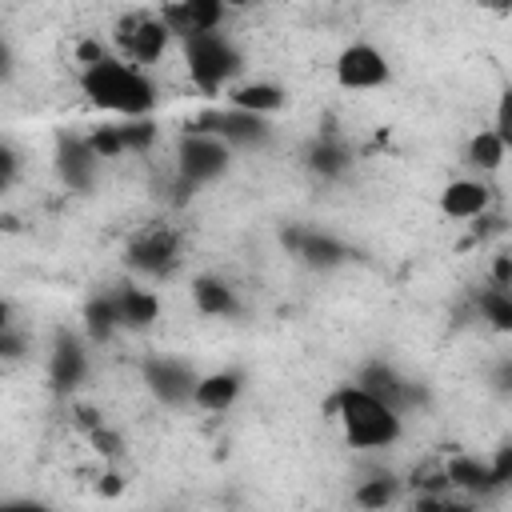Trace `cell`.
Masks as SVG:
<instances>
[{
	"mask_svg": "<svg viewBox=\"0 0 512 512\" xmlns=\"http://www.w3.org/2000/svg\"><path fill=\"white\" fill-rule=\"evenodd\" d=\"M48 372H52V384L56 388H76L88 372V356L84 348L72 340V336H60L56 348H52V360H48Z\"/></svg>",
	"mask_w": 512,
	"mask_h": 512,
	"instance_id": "5bb4252c",
	"label": "cell"
},
{
	"mask_svg": "<svg viewBox=\"0 0 512 512\" xmlns=\"http://www.w3.org/2000/svg\"><path fill=\"white\" fill-rule=\"evenodd\" d=\"M412 512H440V500H424L420 508H412Z\"/></svg>",
	"mask_w": 512,
	"mask_h": 512,
	"instance_id": "f1b7e54d",
	"label": "cell"
},
{
	"mask_svg": "<svg viewBox=\"0 0 512 512\" xmlns=\"http://www.w3.org/2000/svg\"><path fill=\"white\" fill-rule=\"evenodd\" d=\"M12 72V52H8V44L0 40V76H8Z\"/></svg>",
	"mask_w": 512,
	"mask_h": 512,
	"instance_id": "83f0119b",
	"label": "cell"
},
{
	"mask_svg": "<svg viewBox=\"0 0 512 512\" xmlns=\"http://www.w3.org/2000/svg\"><path fill=\"white\" fill-rule=\"evenodd\" d=\"M8 304L0 300V356H12L16 352V340H12V320H8Z\"/></svg>",
	"mask_w": 512,
	"mask_h": 512,
	"instance_id": "484cf974",
	"label": "cell"
},
{
	"mask_svg": "<svg viewBox=\"0 0 512 512\" xmlns=\"http://www.w3.org/2000/svg\"><path fill=\"white\" fill-rule=\"evenodd\" d=\"M388 80V60L372 48V44H348L336 60V84L364 92V88H380Z\"/></svg>",
	"mask_w": 512,
	"mask_h": 512,
	"instance_id": "52a82bcc",
	"label": "cell"
},
{
	"mask_svg": "<svg viewBox=\"0 0 512 512\" xmlns=\"http://www.w3.org/2000/svg\"><path fill=\"white\" fill-rule=\"evenodd\" d=\"M392 496H396V480H392V476H372V480H364V484L352 492V500H356L364 512H380V508H388Z\"/></svg>",
	"mask_w": 512,
	"mask_h": 512,
	"instance_id": "ffe728a7",
	"label": "cell"
},
{
	"mask_svg": "<svg viewBox=\"0 0 512 512\" xmlns=\"http://www.w3.org/2000/svg\"><path fill=\"white\" fill-rule=\"evenodd\" d=\"M344 164H348V152H344V144H336V140H320V144L312 148V168H316V172H324V176H336Z\"/></svg>",
	"mask_w": 512,
	"mask_h": 512,
	"instance_id": "603a6c76",
	"label": "cell"
},
{
	"mask_svg": "<svg viewBox=\"0 0 512 512\" xmlns=\"http://www.w3.org/2000/svg\"><path fill=\"white\" fill-rule=\"evenodd\" d=\"M116 48L124 52V64L140 68V64H156L168 48V32L156 16H144V12H132V16H120L116 20V32H112Z\"/></svg>",
	"mask_w": 512,
	"mask_h": 512,
	"instance_id": "277c9868",
	"label": "cell"
},
{
	"mask_svg": "<svg viewBox=\"0 0 512 512\" xmlns=\"http://www.w3.org/2000/svg\"><path fill=\"white\" fill-rule=\"evenodd\" d=\"M16 172H20V156L8 148V144H0V196L12 188V180H16Z\"/></svg>",
	"mask_w": 512,
	"mask_h": 512,
	"instance_id": "d4e9b609",
	"label": "cell"
},
{
	"mask_svg": "<svg viewBox=\"0 0 512 512\" xmlns=\"http://www.w3.org/2000/svg\"><path fill=\"white\" fill-rule=\"evenodd\" d=\"M224 4L220 0H172V4H160L156 20L164 24L168 36H200V32H220L224 24Z\"/></svg>",
	"mask_w": 512,
	"mask_h": 512,
	"instance_id": "8992f818",
	"label": "cell"
},
{
	"mask_svg": "<svg viewBox=\"0 0 512 512\" xmlns=\"http://www.w3.org/2000/svg\"><path fill=\"white\" fill-rule=\"evenodd\" d=\"M224 168H228V144L224 140H216L208 132H188L180 140V148H176V172H180V180L188 188L216 180Z\"/></svg>",
	"mask_w": 512,
	"mask_h": 512,
	"instance_id": "5b68a950",
	"label": "cell"
},
{
	"mask_svg": "<svg viewBox=\"0 0 512 512\" xmlns=\"http://www.w3.org/2000/svg\"><path fill=\"white\" fill-rule=\"evenodd\" d=\"M176 260H180V248L168 228H152V232L136 236L128 248V264L144 276H168L176 268Z\"/></svg>",
	"mask_w": 512,
	"mask_h": 512,
	"instance_id": "9c48e42d",
	"label": "cell"
},
{
	"mask_svg": "<svg viewBox=\"0 0 512 512\" xmlns=\"http://www.w3.org/2000/svg\"><path fill=\"white\" fill-rule=\"evenodd\" d=\"M184 64L200 92H220L240 72V52L224 32H200L184 40Z\"/></svg>",
	"mask_w": 512,
	"mask_h": 512,
	"instance_id": "3957f363",
	"label": "cell"
},
{
	"mask_svg": "<svg viewBox=\"0 0 512 512\" xmlns=\"http://www.w3.org/2000/svg\"><path fill=\"white\" fill-rule=\"evenodd\" d=\"M80 92L96 108H104L112 116H124V120H140V116H148L156 108L152 80L140 68H132V64L116 60V56H104L100 64H88L80 72Z\"/></svg>",
	"mask_w": 512,
	"mask_h": 512,
	"instance_id": "6da1fadb",
	"label": "cell"
},
{
	"mask_svg": "<svg viewBox=\"0 0 512 512\" xmlns=\"http://www.w3.org/2000/svg\"><path fill=\"white\" fill-rule=\"evenodd\" d=\"M440 208L452 220H472V216H480L488 208V188L480 180H452L440 192Z\"/></svg>",
	"mask_w": 512,
	"mask_h": 512,
	"instance_id": "7c38bea8",
	"label": "cell"
},
{
	"mask_svg": "<svg viewBox=\"0 0 512 512\" xmlns=\"http://www.w3.org/2000/svg\"><path fill=\"white\" fill-rule=\"evenodd\" d=\"M468 164L480 172H496L504 164V132H476L468 140Z\"/></svg>",
	"mask_w": 512,
	"mask_h": 512,
	"instance_id": "d6986e66",
	"label": "cell"
},
{
	"mask_svg": "<svg viewBox=\"0 0 512 512\" xmlns=\"http://www.w3.org/2000/svg\"><path fill=\"white\" fill-rule=\"evenodd\" d=\"M112 308H116V328H148L160 316V300L132 284L112 292Z\"/></svg>",
	"mask_w": 512,
	"mask_h": 512,
	"instance_id": "8fae6325",
	"label": "cell"
},
{
	"mask_svg": "<svg viewBox=\"0 0 512 512\" xmlns=\"http://www.w3.org/2000/svg\"><path fill=\"white\" fill-rule=\"evenodd\" d=\"M328 408L336 412L352 448H388L400 440V412H392L388 404H380L356 384H344Z\"/></svg>",
	"mask_w": 512,
	"mask_h": 512,
	"instance_id": "7a4b0ae2",
	"label": "cell"
},
{
	"mask_svg": "<svg viewBox=\"0 0 512 512\" xmlns=\"http://www.w3.org/2000/svg\"><path fill=\"white\" fill-rule=\"evenodd\" d=\"M236 396H240V376L236 372H208V376L196 380V392H192V400L204 412H224V408L236 404Z\"/></svg>",
	"mask_w": 512,
	"mask_h": 512,
	"instance_id": "9a60e30c",
	"label": "cell"
},
{
	"mask_svg": "<svg viewBox=\"0 0 512 512\" xmlns=\"http://www.w3.org/2000/svg\"><path fill=\"white\" fill-rule=\"evenodd\" d=\"M356 388H364L368 396H376V400H380V404H388L392 412H400V408L412 400V388H408L392 368H384V364H368Z\"/></svg>",
	"mask_w": 512,
	"mask_h": 512,
	"instance_id": "4fadbf2b",
	"label": "cell"
},
{
	"mask_svg": "<svg viewBox=\"0 0 512 512\" xmlns=\"http://www.w3.org/2000/svg\"><path fill=\"white\" fill-rule=\"evenodd\" d=\"M192 304L204 312V316H232L236 312V296L224 280L216 276H200L192 280Z\"/></svg>",
	"mask_w": 512,
	"mask_h": 512,
	"instance_id": "ac0fdd59",
	"label": "cell"
},
{
	"mask_svg": "<svg viewBox=\"0 0 512 512\" xmlns=\"http://www.w3.org/2000/svg\"><path fill=\"white\" fill-rule=\"evenodd\" d=\"M288 240H292L296 256H304V264H312V268H332L348 256L332 236H320V232H292Z\"/></svg>",
	"mask_w": 512,
	"mask_h": 512,
	"instance_id": "e0dca14e",
	"label": "cell"
},
{
	"mask_svg": "<svg viewBox=\"0 0 512 512\" xmlns=\"http://www.w3.org/2000/svg\"><path fill=\"white\" fill-rule=\"evenodd\" d=\"M480 308H484V316H488L500 332H508V328H512V300H508V292L488 288V292L480 296Z\"/></svg>",
	"mask_w": 512,
	"mask_h": 512,
	"instance_id": "cb8c5ba5",
	"label": "cell"
},
{
	"mask_svg": "<svg viewBox=\"0 0 512 512\" xmlns=\"http://www.w3.org/2000/svg\"><path fill=\"white\" fill-rule=\"evenodd\" d=\"M116 136H120V148L124 152H148L152 148V140H156V124L152 120H124V124H116Z\"/></svg>",
	"mask_w": 512,
	"mask_h": 512,
	"instance_id": "44dd1931",
	"label": "cell"
},
{
	"mask_svg": "<svg viewBox=\"0 0 512 512\" xmlns=\"http://www.w3.org/2000/svg\"><path fill=\"white\" fill-rule=\"evenodd\" d=\"M232 108L236 112H252V116H268V112H280L284 108V92L276 84H264V80L236 84L232 88Z\"/></svg>",
	"mask_w": 512,
	"mask_h": 512,
	"instance_id": "2e32d148",
	"label": "cell"
},
{
	"mask_svg": "<svg viewBox=\"0 0 512 512\" xmlns=\"http://www.w3.org/2000/svg\"><path fill=\"white\" fill-rule=\"evenodd\" d=\"M96 152L88 144V136H60L56 144V168H60V180L76 192H88L96 184Z\"/></svg>",
	"mask_w": 512,
	"mask_h": 512,
	"instance_id": "30bf717a",
	"label": "cell"
},
{
	"mask_svg": "<svg viewBox=\"0 0 512 512\" xmlns=\"http://www.w3.org/2000/svg\"><path fill=\"white\" fill-rule=\"evenodd\" d=\"M0 512H48V508L32 504V500H12V504H0Z\"/></svg>",
	"mask_w": 512,
	"mask_h": 512,
	"instance_id": "4316f807",
	"label": "cell"
},
{
	"mask_svg": "<svg viewBox=\"0 0 512 512\" xmlns=\"http://www.w3.org/2000/svg\"><path fill=\"white\" fill-rule=\"evenodd\" d=\"M144 380L148 388L164 400V404H188L192 392H196V372L184 364V360H172V356H152L144 364Z\"/></svg>",
	"mask_w": 512,
	"mask_h": 512,
	"instance_id": "ba28073f",
	"label": "cell"
},
{
	"mask_svg": "<svg viewBox=\"0 0 512 512\" xmlns=\"http://www.w3.org/2000/svg\"><path fill=\"white\" fill-rule=\"evenodd\" d=\"M84 320H88V332L96 340H104L112 328H116V308H112V296H96L88 308H84Z\"/></svg>",
	"mask_w": 512,
	"mask_h": 512,
	"instance_id": "7402d4cb",
	"label": "cell"
}]
</instances>
